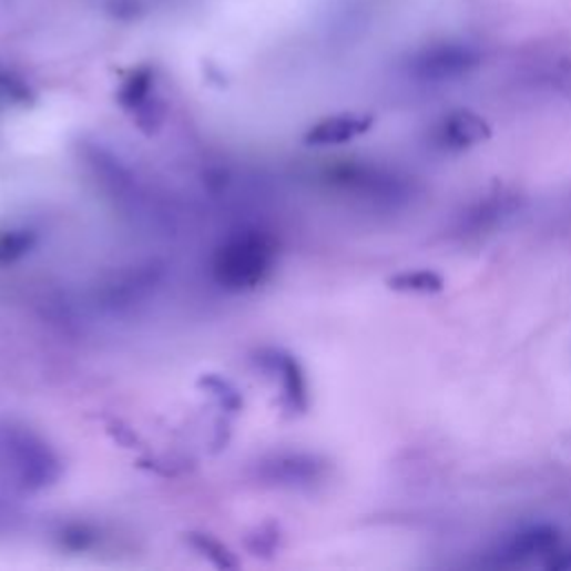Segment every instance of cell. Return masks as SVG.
<instances>
[{"mask_svg": "<svg viewBox=\"0 0 571 571\" xmlns=\"http://www.w3.org/2000/svg\"><path fill=\"white\" fill-rule=\"evenodd\" d=\"M0 447H3L10 467L28 491H41L59 480V458L37 434L8 427L0 436Z\"/></svg>", "mask_w": 571, "mask_h": 571, "instance_id": "cell-4", "label": "cell"}, {"mask_svg": "<svg viewBox=\"0 0 571 571\" xmlns=\"http://www.w3.org/2000/svg\"><path fill=\"white\" fill-rule=\"evenodd\" d=\"M277 242L262 231H242L228 237L213 262L215 282L233 293L257 288L273 271Z\"/></svg>", "mask_w": 571, "mask_h": 571, "instance_id": "cell-1", "label": "cell"}, {"mask_svg": "<svg viewBox=\"0 0 571 571\" xmlns=\"http://www.w3.org/2000/svg\"><path fill=\"white\" fill-rule=\"evenodd\" d=\"M542 83L551 88L553 92L571 99V54L558 57L551 63H547L540 72Z\"/></svg>", "mask_w": 571, "mask_h": 571, "instance_id": "cell-13", "label": "cell"}, {"mask_svg": "<svg viewBox=\"0 0 571 571\" xmlns=\"http://www.w3.org/2000/svg\"><path fill=\"white\" fill-rule=\"evenodd\" d=\"M491 134V123L485 116L471 110H453L434 123L429 132V145L434 150L456 154L487 143Z\"/></svg>", "mask_w": 571, "mask_h": 571, "instance_id": "cell-6", "label": "cell"}, {"mask_svg": "<svg viewBox=\"0 0 571 571\" xmlns=\"http://www.w3.org/2000/svg\"><path fill=\"white\" fill-rule=\"evenodd\" d=\"M387 286L405 295H438L447 288V282L438 271L416 268V271H402L391 275L387 279Z\"/></svg>", "mask_w": 571, "mask_h": 571, "instance_id": "cell-11", "label": "cell"}, {"mask_svg": "<svg viewBox=\"0 0 571 571\" xmlns=\"http://www.w3.org/2000/svg\"><path fill=\"white\" fill-rule=\"evenodd\" d=\"M63 540H65V544H70L72 549H85V547H88V533H85V529H81V527L68 529L65 536H63Z\"/></svg>", "mask_w": 571, "mask_h": 571, "instance_id": "cell-16", "label": "cell"}, {"mask_svg": "<svg viewBox=\"0 0 571 571\" xmlns=\"http://www.w3.org/2000/svg\"><path fill=\"white\" fill-rule=\"evenodd\" d=\"M37 244V233L30 228H17L0 235V264H12L28 255Z\"/></svg>", "mask_w": 571, "mask_h": 571, "instance_id": "cell-12", "label": "cell"}, {"mask_svg": "<svg viewBox=\"0 0 571 571\" xmlns=\"http://www.w3.org/2000/svg\"><path fill=\"white\" fill-rule=\"evenodd\" d=\"M560 547V531L549 522L524 524L504 538L489 551V564L516 567L536 558H549Z\"/></svg>", "mask_w": 571, "mask_h": 571, "instance_id": "cell-5", "label": "cell"}, {"mask_svg": "<svg viewBox=\"0 0 571 571\" xmlns=\"http://www.w3.org/2000/svg\"><path fill=\"white\" fill-rule=\"evenodd\" d=\"M373 116L370 114H355V112H346V114H335V116H326L322 121H317L304 136V141L308 145H341L348 143L357 136H361L364 132H368L373 128Z\"/></svg>", "mask_w": 571, "mask_h": 571, "instance_id": "cell-9", "label": "cell"}, {"mask_svg": "<svg viewBox=\"0 0 571 571\" xmlns=\"http://www.w3.org/2000/svg\"><path fill=\"white\" fill-rule=\"evenodd\" d=\"M271 364L282 377L286 398L293 405V409L304 411L308 407V385H306V375H304L302 364L293 355L282 353V350L271 353Z\"/></svg>", "mask_w": 571, "mask_h": 571, "instance_id": "cell-10", "label": "cell"}, {"mask_svg": "<svg viewBox=\"0 0 571 571\" xmlns=\"http://www.w3.org/2000/svg\"><path fill=\"white\" fill-rule=\"evenodd\" d=\"M190 542H193V547L204 553L215 567H222V569H233L237 567L235 558L231 555V551L215 538L206 536V533H190Z\"/></svg>", "mask_w": 571, "mask_h": 571, "instance_id": "cell-14", "label": "cell"}, {"mask_svg": "<svg viewBox=\"0 0 571 571\" xmlns=\"http://www.w3.org/2000/svg\"><path fill=\"white\" fill-rule=\"evenodd\" d=\"M324 179L339 193L377 208H400L414 197V183L407 176L375 163L341 159L326 167Z\"/></svg>", "mask_w": 571, "mask_h": 571, "instance_id": "cell-2", "label": "cell"}, {"mask_svg": "<svg viewBox=\"0 0 571 571\" xmlns=\"http://www.w3.org/2000/svg\"><path fill=\"white\" fill-rule=\"evenodd\" d=\"M522 208V197L511 190H493V193L480 197L471 206L462 211L458 217L456 233L460 237H480L493 233L498 226L502 228L511 217H516Z\"/></svg>", "mask_w": 571, "mask_h": 571, "instance_id": "cell-7", "label": "cell"}, {"mask_svg": "<svg viewBox=\"0 0 571 571\" xmlns=\"http://www.w3.org/2000/svg\"><path fill=\"white\" fill-rule=\"evenodd\" d=\"M328 473L326 460L313 453H284L273 456L262 465V476L268 482L288 489H310L317 487Z\"/></svg>", "mask_w": 571, "mask_h": 571, "instance_id": "cell-8", "label": "cell"}, {"mask_svg": "<svg viewBox=\"0 0 571 571\" xmlns=\"http://www.w3.org/2000/svg\"><path fill=\"white\" fill-rule=\"evenodd\" d=\"M204 387L213 391V396L220 400V405H224L226 409H237L242 405L239 394L226 383V379L220 377H206L204 379Z\"/></svg>", "mask_w": 571, "mask_h": 571, "instance_id": "cell-15", "label": "cell"}, {"mask_svg": "<svg viewBox=\"0 0 571 571\" xmlns=\"http://www.w3.org/2000/svg\"><path fill=\"white\" fill-rule=\"evenodd\" d=\"M482 50L469 41H438L420 48L407 61V72L420 83H451L482 65Z\"/></svg>", "mask_w": 571, "mask_h": 571, "instance_id": "cell-3", "label": "cell"}]
</instances>
